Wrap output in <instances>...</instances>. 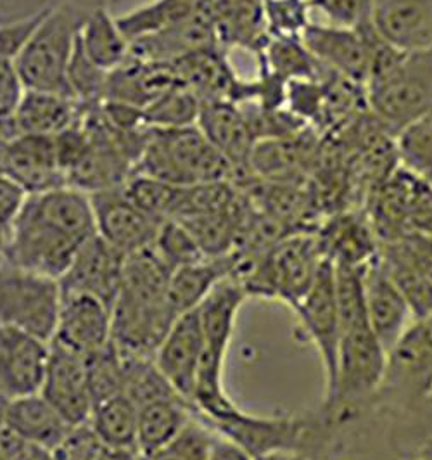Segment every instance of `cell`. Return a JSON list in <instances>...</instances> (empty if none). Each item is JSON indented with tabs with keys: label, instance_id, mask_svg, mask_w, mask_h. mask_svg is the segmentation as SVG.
I'll list each match as a JSON object with an SVG mask.
<instances>
[{
	"label": "cell",
	"instance_id": "20",
	"mask_svg": "<svg viewBox=\"0 0 432 460\" xmlns=\"http://www.w3.org/2000/svg\"><path fill=\"white\" fill-rule=\"evenodd\" d=\"M2 175L20 185L26 194L65 187V175L57 158L56 138L23 134L7 147Z\"/></svg>",
	"mask_w": 432,
	"mask_h": 460
},
{
	"label": "cell",
	"instance_id": "44",
	"mask_svg": "<svg viewBox=\"0 0 432 460\" xmlns=\"http://www.w3.org/2000/svg\"><path fill=\"white\" fill-rule=\"evenodd\" d=\"M312 9L320 11L331 24L357 28L370 23L377 0H308Z\"/></svg>",
	"mask_w": 432,
	"mask_h": 460
},
{
	"label": "cell",
	"instance_id": "17",
	"mask_svg": "<svg viewBox=\"0 0 432 460\" xmlns=\"http://www.w3.org/2000/svg\"><path fill=\"white\" fill-rule=\"evenodd\" d=\"M248 293L234 277L224 279L198 306L205 332L206 349L201 372L224 376L228 346L232 341L235 321Z\"/></svg>",
	"mask_w": 432,
	"mask_h": 460
},
{
	"label": "cell",
	"instance_id": "6",
	"mask_svg": "<svg viewBox=\"0 0 432 460\" xmlns=\"http://www.w3.org/2000/svg\"><path fill=\"white\" fill-rule=\"evenodd\" d=\"M374 118L396 136L407 125L432 113V47L403 52L365 87Z\"/></svg>",
	"mask_w": 432,
	"mask_h": 460
},
{
	"label": "cell",
	"instance_id": "51",
	"mask_svg": "<svg viewBox=\"0 0 432 460\" xmlns=\"http://www.w3.org/2000/svg\"><path fill=\"white\" fill-rule=\"evenodd\" d=\"M9 142H11V140L0 132V173H2V168H4V162H5V155H7Z\"/></svg>",
	"mask_w": 432,
	"mask_h": 460
},
{
	"label": "cell",
	"instance_id": "16",
	"mask_svg": "<svg viewBox=\"0 0 432 460\" xmlns=\"http://www.w3.org/2000/svg\"><path fill=\"white\" fill-rule=\"evenodd\" d=\"M125 258L127 254L118 252L95 234L59 279L61 293H87L113 308L121 288Z\"/></svg>",
	"mask_w": 432,
	"mask_h": 460
},
{
	"label": "cell",
	"instance_id": "43",
	"mask_svg": "<svg viewBox=\"0 0 432 460\" xmlns=\"http://www.w3.org/2000/svg\"><path fill=\"white\" fill-rule=\"evenodd\" d=\"M24 87L14 63L0 59V132L13 140L18 137L16 110L23 97Z\"/></svg>",
	"mask_w": 432,
	"mask_h": 460
},
{
	"label": "cell",
	"instance_id": "10",
	"mask_svg": "<svg viewBox=\"0 0 432 460\" xmlns=\"http://www.w3.org/2000/svg\"><path fill=\"white\" fill-rule=\"evenodd\" d=\"M299 323L319 351L325 372V390L332 385L341 345V321L336 298L334 265L325 260L312 289L295 308Z\"/></svg>",
	"mask_w": 432,
	"mask_h": 460
},
{
	"label": "cell",
	"instance_id": "38",
	"mask_svg": "<svg viewBox=\"0 0 432 460\" xmlns=\"http://www.w3.org/2000/svg\"><path fill=\"white\" fill-rule=\"evenodd\" d=\"M108 78H110V73L92 63L80 46V39H78L68 69L69 95L84 110L101 106L106 101Z\"/></svg>",
	"mask_w": 432,
	"mask_h": 460
},
{
	"label": "cell",
	"instance_id": "11",
	"mask_svg": "<svg viewBox=\"0 0 432 460\" xmlns=\"http://www.w3.org/2000/svg\"><path fill=\"white\" fill-rule=\"evenodd\" d=\"M97 234L123 254L151 248L158 237V218L144 211L127 194L125 187L92 194Z\"/></svg>",
	"mask_w": 432,
	"mask_h": 460
},
{
	"label": "cell",
	"instance_id": "18",
	"mask_svg": "<svg viewBox=\"0 0 432 460\" xmlns=\"http://www.w3.org/2000/svg\"><path fill=\"white\" fill-rule=\"evenodd\" d=\"M320 250L332 265L366 267L381 252V241L364 208L346 209L327 217L315 229Z\"/></svg>",
	"mask_w": 432,
	"mask_h": 460
},
{
	"label": "cell",
	"instance_id": "41",
	"mask_svg": "<svg viewBox=\"0 0 432 460\" xmlns=\"http://www.w3.org/2000/svg\"><path fill=\"white\" fill-rule=\"evenodd\" d=\"M153 246L173 270L207 258L190 230L183 227L177 220H166L161 224L158 237Z\"/></svg>",
	"mask_w": 432,
	"mask_h": 460
},
{
	"label": "cell",
	"instance_id": "23",
	"mask_svg": "<svg viewBox=\"0 0 432 460\" xmlns=\"http://www.w3.org/2000/svg\"><path fill=\"white\" fill-rule=\"evenodd\" d=\"M173 63L130 58L123 66L114 69L108 78L106 101L145 110L163 93L181 85Z\"/></svg>",
	"mask_w": 432,
	"mask_h": 460
},
{
	"label": "cell",
	"instance_id": "14",
	"mask_svg": "<svg viewBox=\"0 0 432 460\" xmlns=\"http://www.w3.org/2000/svg\"><path fill=\"white\" fill-rule=\"evenodd\" d=\"M50 343L84 358L113 343V308L87 293H63L56 334Z\"/></svg>",
	"mask_w": 432,
	"mask_h": 460
},
{
	"label": "cell",
	"instance_id": "25",
	"mask_svg": "<svg viewBox=\"0 0 432 460\" xmlns=\"http://www.w3.org/2000/svg\"><path fill=\"white\" fill-rule=\"evenodd\" d=\"M183 87L206 101H234L241 80L228 65L224 47L190 52L173 63Z\"/></svg>",
	"mask_w": 432,
	"mask_h": 460
},
{
	"label": "cell",
	"instance_id": "39",
	"mask_svg": "<svg viewBox=\"0 0 432 460\" xmlns=\"http://www.w3.org/2000/svg\"><path fill=\"white\" fill-rule=\"evenodd\" d=\"M85 362H87V372H89L93 407L104 400H110L113 396L125 393L123 355L118 345L114 343V340L111 345L87 357Z\"/></svg>",
	"mask_w": 432,
	"mask_h": 460
},
{
	"label": "cell",
	"instance_id": "46",
	"mask_svg": "<svg viewBox=\"0 0 432 460\" xmlns=\"http://www.w3.org/2000/svg\"><path fill=\"white\" fill-rule=\"evenodd\" d=\"M0 460H54V456L4 426L0 428Z\"/></svg>",
	"mask_w": 432,
	"mask_h": 460
},
{
	"label": "cell",
	"instance_id": "45",
	"mask_svg": "<svg viewBox=\"0 0 432 460\" xmlns=\"http://www.w3.org/2000/svg\"><path fill=\"white\" fill-rule=\"evenodd\" d=\"M26 196L28 194L20 185L0 173V258L4 256Z\"/></svg>",
	"mask_w": 432,
	"mask_h": 460
},
{
	"label": "cell",
	"instance_id": "22",
	"mask_svg": "<svg viewBox=\"0 0 432 460\" xmlns=\"http://www.w3.org/2000/svg\"><path fill=\"white\" fill-rule=\"evenodd\" d=\"M366 321L387 353L415 323L409 303L387 277L379 256L365 270Z\"/></svg>",
	"mask_w": 432,
	"mask_h": 460
},
{
	"label": "cell",
	"instance_id": "33",
	"mask_svg": "<svg viewBox=\"0 0 432 460\" xmlns=\"http://www.w3.org/2000/svg\"><path fill=\"white\" fill-rule=\"evenodd\" d=\"M93 433L108 447L119 450H138V407L123 393L97 403L89 420Z\"/></svg>",
	"mask_w": 432,
	"mask_h": 460
},
{
	"label": "cell",
	"instance_id": "47",
	"mask_svg": "<svg viewBox=\"0 0 432 460\" xmlns=\"http://www.w3.org/2000/svg\"><path fill=\"white\" fill-rule=\"evenodd\" d=\"M410 260L432 280V235H411L396 241Z\"/></svg>",
	"mask_w": 432,
	"mask_h": 460
},
{
	"label": "cell",
	"instance_id": "34",
	"mask_svg": "<svg viewBox=\"0 0 432 460\" xmlns=\"http://www.w3.org/2000/svg\"><path fill=\"white\" fill-rule=\"evenodd\" d=\"M263 68L269 69L284 82L291 80H317L327 69L312 56L304 42L296 37L270 39L263 54Z\"/></svg>",
	"mask_w": 432,
	"mask_h": 460
},
{
	"label": "cell",
	"instance_id": "36",
	"mask_svg": "<svg viewBox=\"0 0 432 460\" xmlns=\"http://www.w3.org/2000/svg\"><path fill=\"white\" fill-rule=\"evenodd\" d=\"M398 164L432 185V115L407 125L394 136Z\"/></svg>",
	"mask_w": 432,
	"mask_h": 460
},
{
	"label": "cell",
	"instance_id": "2",
	"mask_svg": "<svg viewBox=\"0 0 432 460\" xmlns=\"http://www.w3.org/2000/svg\"><path fill=\"white\" fill-rule=\"evenodd\" d=\"M173 269L154 246L127 254L121 288L113 305V340L119 349L154 357L177 321L168 288Z\"/></svg>",
	"mask_w": 432,
	"mask_h": 460
},
{
	"label": "cell",
	"instance_id": "1",
	"mask_svg": "<svg viewBox=\"0 0 432 460\" xmlns=\"http://www.w3.org/2000/svg\"><path fill=\"white\" fill-rule=\"evenodd\" d=\"M95 234L89 194L68 185L28 194L4 258L18 267L59 280Z\"/></svg>",
	"mask_w": 432,
	"mask_h": 460
},
{
	"label": "cell",
	"instance_id": "31",
	"mask_svg": "<svg viewBox=\"0 0 432 460\" xmlns=\"http://www.w3.org/2000/svg\"><path fill=\"white\" fill-rule=\"evenodd\" d=\"M379 261L391 282L409 303L415 321L432 319V280L426 276L398 243L381 244Z\"/></svg>",
	"mask_w": 432,
	"mask_h": 460
},
{
	"label": "cell",
	"instance_id": "19",
	"mask_svg": "<svg viewBox=\"0 0 432 460\" xmlns=\"http://www.w3.org/2000/svg\"><path fill=\"white\" fill-rule=\"evenodd\" d=\"M315 140L306 130L284 137L261 138L254 144L250 173L263 182L301 184L303 175L317 163Z\"/></svg>",
	"mask_w": 432,
	"mask_h": 460
},
{
	"label": "cell",
	"instance_id": "50",
	"mask_svg": "<svg viewBox=\"0 0 432 460\" xmlns=\"http://www.w3.org/2000/svg\"><path fill=\"white\" fill-rule=\"evenodd\" d=\"M9 398L0 392V428L5 426V415H7V407H9Z\"/></svg>",
	"mask_w": 432,
	"mask_h": 460
},
{
	"label": "cell",
	"instance_id": "30",
	"mask_svg": "<svg viewBox=\"0 0 432 460\" xmlns=\"http://www.w3.org/2000/svg\"><path fill=\"white\" fill-rule=\"evenodd\" d=\"M78 39L92 63L108 73L123 66L132 58V44L121 31L118 18L104 5L87 13Z\"/></svg>",
	"mask_w": 432,
	"mask_h": 460
},
{
	"label": "cell",
	"instance_id": "48",
	"mask_svg": "<svg viewBox=\"0 0 432 460\" xmlns=\"http://www.w3.org/2000/svg\"><path fill=\"white\" fill-rule=\"evenodd\" d=\"M252 460H334L331 457H317V456H308V454H299V452H277V454H269L263 457Z\"/></svg>",
	"mask_w": 432,
	"mask_h": 460
},
{
	"label": "cell",
	"instance_id": "21",
	"mask_svg": "<svg viewBox=\"0 0 432 460\" xmlns=\"http://www.w3.org/2000/svg\"><path fill=\"white\" fill-rule=\"evenodd\" d=\"M198 127L234 166V182L248 177L256 137L242 108L230 101H206L201 106Z\"/></svg>",
	"mask_w": 432,
	"mask_h": 460
},
{
	"label": "cell",
	"instance_id": "40",
	"mask_svg": "<svg viewBox=\"0 0 432 460\" xmlns=\"http://www.w3.org/2000/svg\"><path fill=\"white\" fill-rule=\"evenodd\" d=\"M216 429L196 414L163 450L147 460H209Z\"/></svg>",
	"mask_w": 432,
	"mask_h": 460
},
{
	"label": "cell",
	"instance_id": "12",
	"mask_svg": "<svg viewBox=\"0 0 432 460\" xmlns=\"http://www.w3.org/2000/svg\"><path fill=\"white\" fill-rule=\"evenodd\" d=\"M205 349L203 323L199 310L194 308L177 317L154 355L161 374L189 403H192Z\"/></svg>",
	"mask_w": 432,
	"mask_h": 460
},
{
	"label": "cell",
	"instance_id": "24",
	"mask_svg": "<svg viewBox=\"0 0 432 460\" xmlns=\"http://www.w3.org/2000/svg\"><path fill=\"white\" fill-rule=\"evenodd\" d=\"M372 22L401 52L432 47V0H377Z\"/></svg>",
	"mask_w": 432,
	"mask_h": 460
},
{
	"label": "cell",
	"instance_id": "8",
	"mask_svg": "<svg viewBox=\"0 0 432 460\" xmlns=\"http://www.w3.org/2000/svg\"><path fill=\"white\" fill-rule=\"evenodd\" d=\"M364 211L381 244L432 235V185L398 164L368 189Z\"/></svg>",
	"mask_w": 432,
	"mask_h": 460
},
{
	"label": "cell",
	"instance_id": "9",
	"mask_svg": "<svg viewBox=\"0 0 432 460\" xmlns=\"http://www.w3.org/2000/svg\"><path fill=\"white\" fill-rule=\"evenodd\" d=\"M61 284L0 258V325L52 341L61 310Z\"/></svg>",
	"mask_w": 432,
	"mask_h": 460
},
{
	"label": "cell",
	"instance_id": "4",
	"mask_svg": "<svg viewBox=\"0 0 432 460\" xmlns=\"http://www.w3.org/2000/svg\"><path fill=\"white\" fill-rule=\"evenodd\" d=\"M136 173L181 187L235 179L234 166L198 125L151 128Z\"/></svg>",
	"mask_w": 432,
	"mask_h": 460
},
{
	"label": "cell",
	"instance_id": "27",
	"mask_svg": "<svg viewBox=\"0 0 432 460\" xmlns=\"http://www.w3.org/2000/svg\"><path fill=\"white\" fill-rule=\"evenodd\" d=\"M82 115L84 108L66 93L24 89L16 110V127L20 136L56 137L73 127Z\"/></svg>",
	"mask_w": 432,
	"mask_h": 460
},
{
	"label": "cell",
	"instance_id": "35",
	"mask_svg": "<svg viewBox=\"0 0 432 460\" xmlns=\"http://www.w3.org/2000/svg\"><path fill=\"white\" fill-rule=\"evenodd\" d=\"M119 351L123 355V366H125V394L136 403L137 407H142L149 402L161 400V398L181 396L172 388L168 379L161 374L154 357L136 355L123 349Z\"/></svg>",
	"mask_w": 432,
	"mask_h": 460
},
{
	"label": "cell",
	"instance_id": "42",
	"mask_svg": "<svg viewBox=\"0 0 432 460\" xmlns=\"http://www.w3.org/2000/svg\"><path fill=\"white\" fill-rule=\"evenodd\" d=\"M308 0H265V22L270 39L296 37L310 24Z\"/></svg>",
	"mask_w": 432,
	"mask_h": 460
},
{
	"label": "cell",
	"instance_id": "32",
	"mask_svg": "<svg viewBox=\"0 0 432 460\" xmlns=\"http://www.w3.org/2000/svg\"><path fill=\"white\" fill-rule=\"evenodd\" d=\"M201 0H151L130 13L118 16V24L130 44L172 30L187 22Z\"/></svg>",
	"mask_w": 432,
	"mask_h": 460
},
{
	"label": "cell",
	"instance_id": "53",
	"mask_svg": "<svg viewBox=\"0 0 432 460\" xmlns=\"http://www.w3.org/2000/svg\"><path fill=\"white\" fill-rule=\"evenodd\" d=\"M426 323H429V329H431L432 332V319H429V321H426Z\"/></svg>",
	"mask_w": 432,
	"mask_h": 460
},
{
	"label": "cell",
	"instance_id": "13",
	"mask_svg": "<svg viewBox=\"0 0 432 460\" xmlns=\"http://www.w3.org/2000/svg\"><path fill=\"white\" fill-rule=\"evenodd\" d=\"M40 394L73 428L89 424L93 400L85 358L65 346L50 343V357Z\"/></svg>",
	"mask_w": 432,
	"mask_h": 460
},
{
	"label": "cell",
	"instance_id": "3",
	"mask_svg": "<svg viewBox=\"0 0 432 460\" xmlns=\"http://www.w3.org/2000/svg\"><path fill=\"white\" fill-rule=\"evenodd\" d=\"M323 261L315 230H303L252 258L239 256L234 279L248 296L278 299L295 310L312 289Z\"/></svg>",
	"mask_w": 432,
	"mask_h": 460
},
{
	"label": "cell",
	"instance_id": "7",
	"mask_svg": "<svg viewBox=\"0 0 432 460\" xmlns=\"http://www.w3.org/2000/svg\"><path fill=\"white\" fill-rule=\"evenodd\" d=\"M301 40L322 68L362 87L403 54L384 40L374 22L357 28L310 23Z\"/></svg>",
	"mask_w": 432,
	"mask_h": 460
},
{
	"label": "cell",
	"instance_id": "37",
	"mask_svg": "<svg viewBox=\"0 0 432 460\" xmlns=\"http://www.w3.org/2000/svg\"><path fill=\"white\" fill-rule=\"evenodd\" d=\"M201 106L203 101L181 84L149 104L144 110V119L149 128L190 127L198 125Z\"/></svg>",
	"mask_w": 432,
	"mask_h": 460
},
{
	"label": "cell",
	"instance_id": "29",
	"mask_svg": "<svg viewBox=\"0 0 432 460\" xmlns=\"http://www.w3.org/2000/svg\"><path fill=\"white\" fill-rule=\"evenodd\" d=\"M194 415V405L181 396L161 398L138 407L137 448L151 459L177 437Z\"/></svg>",
	"mask_w": 432,
	"mask_h": 460
},
{
	"label": "cell",
	"instance_id": "15",
	"mask_svg": "<svg viewBox=\"0 0 432 460\" xmlns=\"http://www.w3.org/2000/svg\"><path fill=\"white\" fill-rule=\"evenodd\" d=\"M50 343L14 327L0 325V392L9 400L40 393Z\"/></svg>",
	"mask_w": 432,
	"mask_h": 460
},
{
	"label": "cell",
	"instance_id": "5",
	"mask_svg": "<svg viewBox=\"0 0 432 460\" xmlns=\"http://www.w3.org/2000/svg\"><path fill=\"white\" fill-rule=\"evenodd\" d=\"M87 13L73 2L52 5L14 61L24 89L69 95V65Z\"/></svg>",
	"mask_w": 432,
	"mask_h": 460
},
{
	"label": "cell",
	"instance_id": "28",
	"mask_svg": "<svg viewBox=\"0 0 432 460\" xmlns=\"http://www.w3.org/2000/svg\"><path fill=\"white\" fill-rule=\"evenodd\" d=\"M237 263V253H230L207 256L198 263L175 269L170 279L168 298L177 315L198 308L216 284L227 277H234Z\"/></svg>",
	"mask_w": 432,
	"mask_h": 460
},
{
	"label": "cell",
	"instance_id": "26",
	"mask_svg": "<svg viewBox=\"0 0 432 460\" xmlns=\"http://www.w3.org/2000/svg\"><path fill=\"white\" fill-rule=\"evenodd\" d=\"M5 426L35 445L44 447L52 456L75 429L40 393L11 400Z\"/></svg>",
	"mask_w": 432,
	"mask_h": 460
},
{
	"label": "cell",
	"instance_id": "52",
	"mask_svg": "<svg viewBox=\"0 0 432 460\" xmlns=\"http://www.w3.org/2000/svg\"><path fill=\"white\" fill-rule=\"evenodd\" d=\"M398 460H426L420 454H417V452H405V454H401L400 456V459Z\"/></svg>",
	"mask_w": 432,
	"mask_h": 460
},
{
	"label": "cell",
	"instance_id": "49",
	"mask_svg": "<svg viewBox=\"0 0 432 460\" xmlns=\"http://www.w3.org/2000/svg\"><path fill=\"white\" fill-rule=\"evenodd\" d=\"M410 452H417V454H420L424 459L432 460V438L431 439H428V441H424L422 445H419L417 448L410 450Z\"/></svg>",
	"mask_w": 432,
	"mask_h": 460
}]
</instances>
